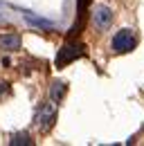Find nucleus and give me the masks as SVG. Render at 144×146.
I'll return each instance as SVG.
<instances>
[{"instance_id": "obj_1", "label": "nucleus", "mask_w": 144, "mask_h": 146, "mask_svg": "<svg viewBox=\"0 0 144 146\" xmlns=\"http://www.w3.org/2000/svg\"><path fill=\"white\" fill-rule=\"evenodd\" d=\"M137 45V36L133 29H119L115 36H113V52L115 54H126V52H133Z\"/></svg>"}, {"instance_id": "obj_2", "label": "nucleus", "mask_w": 144, "mask_h": 146, "mask_svg": "<svg viewBox=\"0 0 144 146\" xmlns=\"http://www.w3.org/2000/svg\"><path fill=\"white\" fill-rule=\"evenodd\" d=\"M83 54H86V47H83L81 43H65V45L59 50V54H56V68H65L68 63L81 58Z\"/></svg>"}, {"instance_id": "obj_3", "label": "nucleus", "mask_w": 144, "mask_h": 146, "mask_svg": "<svg viewBox=\"0 0 144 146\" xmlns=\"http://www.w3.org/2000/svg\"><path fill=\"white\" fill-rule=\"evenodd\" d=\"M92 23H95V27L97 29H106L110 27V23H113V11L108 9V7H97L95 9V14H92Z\"/></svg>"}, {"instance_id": "obj_4", "label": "nucleus", "mask_w": 144, "mask_h": 146, "mask_svg": "<svg viewBox=\"0 0 144 146\" xmlns=\"http://www.w3.org/2000/svg\"><path fill=\"white\" fill-rule=\"evenodd\" d=\"M20 47V36L18 34H0V50H5V52H14Z\"/></svg>"}, {"instance_id": "obj_5", "label": "nucleus", "mask_w": 144, "mask_h": 146, "mask_svg": "<svg viewBox=\"0 0 144 146\" xmlns=\"http://www.w3.org/2000/svg\"><path fill=\"white\" fill-rule=\"evenodd\" d=\"M52 121H54V108L45 106V112L38 117V126H41V130H43V133H47V130L52 128Z\"/></svg>"}, {"instance_id": "obj_6", "label": "nucleus", "mask_w": 144, "mask_h": 146, "mask_svg": "<svg viewBox=\"0 0 144 146\" xmlns=\"http://www.w3.org/2000/svg\"><path fill=\"white\" fill-rule=\"evenodd\" d=\"M25 20L29 23V25H36V27H43V29H52L54 23L52 20H45V18H38L34 14H25Z\"/></svg>"}, {"instance_id": "obj_7", "label": "nucleus", "mask_w": 144, "mask_h": 146, "mask_svg": "<svg viewBox=\"0 0 144 146\" xmlns=\"http://www.w3.org/2000/svg\"><path fill=\"white\" fill-rule=\"evenodd\" d=\"M29 144H32V139L25 133H18V135H14V139H11V146H29Z\"/></svg>"}, {"instance_id": "obj_8", "label": "nucleus", "mask_w": 144, "mask_h": 146, "mask_svg": "<svg viewBox=\"0 0 144 146\" xmlns=\"http://www.w3.org/2000/svg\"><path fill=\"white\" fill-rule=\"evenodd\" d=\"M54 86H56V88L52 90V97L54 99H61V94L65 92V86H63V83H54Z\"/></svg>"}, {"instance_id": "obj_9", "label": "nucleus", "mask_w": 144, "mask_h": 146, "mask_svg": "<svg viewBox=\"0 0 144 146\" xmlns=\"http://www.w3.org/2000/svg\"><path fill=\"white\" fill-rule=\"evenodd\" d=\"M92 0H77V9H79V14H83V9L88 7Z\"/></svg>"}]
</instances>
